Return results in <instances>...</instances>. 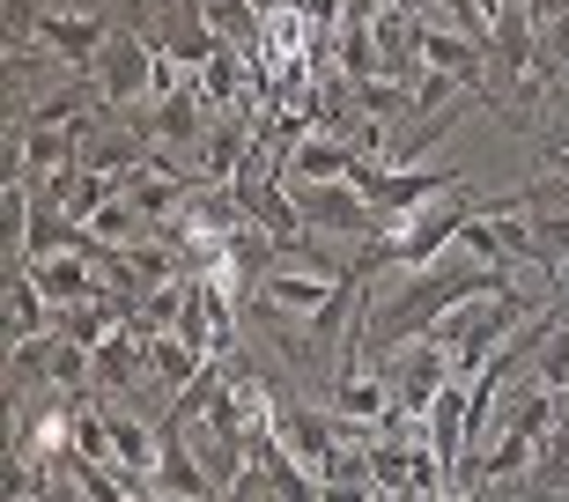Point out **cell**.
I'll return each mask as SVG.
<instances>
[{"label":"cell","mask_w":569,"mask_h":502,"mask_svg":"<svg viewBox=\"0 0 569 502\" xmlns=\"http://www.w3.org/2000/svg\"><path fill=\"white\" fill-rule=\"evenodd\" d=\"M496 289H510V273L481 267V259H466V251L451 244L437 267H415L385 303H370V348H378V355H400L407 340L437 333L443 311H459V303H473V295H496Z\"/></svg>","instance_id":"1"},{"label":"cell","mask_w":569,"mask_h":502,"mask_svg":"<svg viewBox=\"0 0 569 502\" xmlns=\"http://www.w3.org/2000/svg\"><path fill=\"white\" fill-rule=\"evenodd\" d=\"M89 82H97L104 104H141L148 82H156V52H148L133 30H111V44L97 52V67H89Z\"/></svg>","instance_id":"2"},{"label":"cell","mask_w":569,"mask_h":502,"mask_svg":"<svg viewBox=\"0 0 569 502\" xmlns=\"http://www.w3.org/2000/svg\"><path fill=\"white\" fill-rule=\"evenodd\" d=\"M296 208H303V230L318 237H378V214L356 185H289Z\"/></svg>","instance_id":"3"},{"label":"cell","mask_w":569,"mask_h":502,"mask_svg":"<svg viewBox=\"0 0 569 502\" xmlns=\"http://www.w3.org/2000/svg\"><path fill=\"white\" fill-rule=\"evenodd\" d=\"M356 141H333V133H296L281 148V185H348L356 178Z\"/></svg>","instance_id":"4"},{"label":"cell","mask_w":569,"mask_h":502,"mask_svg":"<svg viewBox=\"0 0 569 502\" xmlns=\"http://www.w3.org/2000/svg\"><path fill=\"white\" fill-rule=\"evenodd\" d=\"M415 52H422L429 74H451V82H481V67H488V44L451 30V22H422L415 30Z\"/></svg>","instance_id":"5"},{"label":"cell","mask_w":569,"mask_h":502,"mask_svg":"<svg viewBox=\"0 0 569 502\" xmlns=\"http://www.w3.org/2000/svg\"><path fill=\"white\" fill-rule=\"evenodd\" d=\"M104 44H111V22H104V16H44V22H38V52L67 60L74 74H89Z\"/></svg>","instance_id":"6"},{"label":"cell","mask_w":569,"mask_h":502,"mask_svg":"<svg viewBox=\"0 0 569 502\" xmlns=\"http://www.w3.org/2000/svg\"><path fill=\"white\" fill-rule=\"evenodd\" d=\"M259 295H267L274 311H303V318H318V311H333L340 295H348V281H326V273H289V267H267V273H259Z\"/></svg>","instance_id":"7"},{"label":"cell","mask_w":569,"mask_h":502,"mask_svg":"<svg viewBox=\"0 0 569 502\" xmlns=\"http://www.w3.org/2000/svg\"><path fill=\"white\" fill-rule=\"evenodd\" d=\"M274 436L289 443V459L303 465V473H326V465H333V421L318 414V406H281V421H274Z\"/></svg>","instance_id":"8"},{"label":"cell","mask_w":569,"mask_h":502,"mask_svg":"<svg viewBox=\"0 0 569 502\" xmlns=\"http://www.w3.org/2000/svg\"><path fill=\"white\" fill-rule=\"evenodd\" d=\"M148 376H156L148 370V340L133 333V325H119V333L97 348V392H141Z\"/></svg>","instance_id":"9"},{"label":"cell","mask_w":569,"mask_h":502,"mask_svg":"<svg viewBox=\"0 0 569 502\" xmlns=\"http://www.w3.org/2000/svg\"><path fill=\"white\" fill-rule=\"evenodd\" d=\"M333 414H348V421H392V376H370V370H340L333 376V399H326Z\"/></svg>","instance_id":"10"},{"label":"cell","mask_w":569,"mask_h":502,"mask_svg":"<svg viewBox=\"0 0 569 502\" xmlns=\"http://www.w3.org/2000/svg\"><path fill=\"white\" fill-rule=\"evenodd\" d=\"M119 192L141 208V222H163V214H178V192H186V185H178V178H170V170L148 155L141 170H127V178H119Z\"/></svg>","instance_id":"11"},{"label":"cell","mask_w":569,"mask_h":502,"mask_svg":"<svg viewBox=\"0 0 569 502\" xmlns=\"http://www.w3.org/2000/svg\"><path fill=\"white\" fill-rule=\"evenodd\" d=\"M148 370H156V384L186 392V384H200V376H208V355H200V348H186L178 333H156V340H148Z\"/></svg>","instance_id":"12"},{"label":"cell","mask_w":569,"mask_h":502,"mask_svg":"<svg viewBox=\"0 0 569 502\" xmlns=\"http://www.w3.org/2000/svg\"><path fill=\"white\" fill-rule=\"evenodd\" d=\"M148 133L156 141H192L200 133V89H178L163 104H148Z\"/></svg>","instance_id":"13"},{"label":"cell","mask_w":569,"mask_h":502,"mask_svg":"<svg viewBox=\"0 0 569 502\" xmlns=\"http://www.w3.org/2000/svg\"><path fill=\"white\" fill-rule=\"evenodd\" d=\"M244 155H252V133H237V126H230V133H214L208 155H200V185H222V192H230L237 170H244Z\"/></svg>","instance_id":"14"},{"label":"cell","mask_w":569,"mask_h":502,"mask_svg":"<svg viewBox=\"0 0 569 502\" xmlns=\"http://www.w3.org/2000/svg\"><path fill=\"white\" fill-rule=\"evenodd\" d=\"M133 230H141V208H133L127 192H119V200H104V208L89 214V237H97V244H111V251H119V244H141Z\"/></svg>","instance_id":"15"},{"label":"cell","mask_w":569,"mask_h":502,"mask_svg":"<svg viewBox=\"0 0 569 502\" xmlns=\"http://www.w3.org/2000/svg\"><path fill=\"white\" fill-rule=\"evenodd\" d=\"M540 495H569V429H555L548 443H540V459H532V473H526Z\"/></svg>","instance_id":"16"},{"label":"cell","mask_w":569,"mask_h":502,"mask_svg":"<svg viewBox=\"0 0 569 502\" xmlns=\"http://www.w3.org/2000/svg\"><path fill=\"white\" fill-rule=\"evenodd\" d=\"M200 16L222 44H252V16H259L252 0H200Z\"/></svg>","instance_id":"17"},{"label":"cell","mask_w":569,"mask_h":502,"mask_svg":"<svg viewBox=\"0 0 569 502\" xmlns=\"http://www.w3.org/2000/svg\"><path fill=\"white\" fill-rule=\"evenodd\" d=\"M60 362V333H38V340H16V392L22 384H44Z\"/></svg>","instance_id":"18"},{"label":"cell","mask_w":569,"mask_h":502,"mask_svg":"<svg viewBox=\"0 0 569 502\" xmlns=\"http://www.w3.org/2000/svg\"><path fill=\"white\" fill-rule=\"evenodd\" d=\"M237 74H244V67H237V52L222 44V52L208 60V74H200V97H237V89H244Z\"/></svg>","instance_id":"19"},{"label":"cell","mask_w":569,"mask_h":502,"mask_svg":"<svg viewBox=\"0 0 569 502\" xmlns=\"http://www.w3.org/2000/svg\"><path fill=\"white\" fill-rule=\"evenodd\" d=\"M548 126H555V141L569 148V74H555V82H548Z\"/></svg>","instance_id":"20"}]
</instances>
